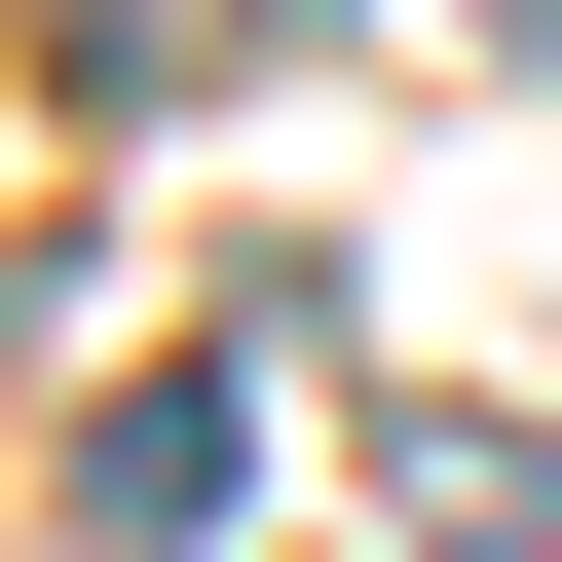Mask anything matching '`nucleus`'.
<instances>
[{
  "label": "nucleus",
  "mask_w": 562,
  "mask_h": 562,
  "mask_svg": "<svg viewBox=\"0 0 562 562\" xmlns=\"http://www.w3.org/2000/svg\"><path fill=\"white\" fill-rule=\"evenodd\" d=\"M225 450H262V375L188 338V375H113V450H76V525H113V562H188V525H225Z\"/></svg>",
  "instance_id": "f257e3e1"
},
{
  "label": "nucleus",
  "mask_w": 562,
  "mask_h": 562,
  "mask_svg": "<svg viewBox=\"0 0 562 562\" xmlns=\"http://www.w3.org/2000/svg\"><path fill=\"white\" fill-rule=\"evenodd\" d=\"M413 525H450V562H562V450H525V413H413Z\"/></svg>",
  "instance_id": "f03ea898"
}]
</instances>
